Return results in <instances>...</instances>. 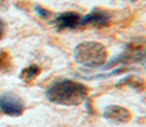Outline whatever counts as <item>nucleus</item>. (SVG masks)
I'll use <instances>...</instances> for the list:
<instances>
[{
	"mask_svg": "<svg viewBox=\"0 0 146 127\" xmlns=\"http://www.w3.org/2000/svg\"><path fill=\"white\" fill-rule=\"evenodd\" d=\"M48 100L60 106H76L88 97V88L81 83L62 80L53 85L46 93Z\"/></svg>",
	"mask_w": 146,
	"mask_h": 127,
	"instance_id": "nucleus-1",
	"label": "nucleus"
},
{
	"mask_svg": "<svg viewBox=\"0 0 146 127\" xmlns=\"http://www.w3.org/2000/svg\"><path fill=\"white\" fill-rule=\"evenodd\" d=\"M76 61L88 66H98L106 60L107 52L104 47L95 42H84L75 51Z\"/></svg>",
	"mask_w": 146,
	"mask_h": 127,
	"instance_id": "nucleus-2",
	"label": "nucleus"
},
{
	"mask_svg": "<svg viewBox=\"0 0 146 127\" xmlns=\"http://www.w3.org/2000/svg\"><path fill=\"white\" fill-rule=\"evenodd\" d=\"M0 111L8 116H21L24 112V103L18 95L5 93L0 95Z\"/></svg>",
	"mask_w": 146,
	"mask_h": 127,
	"instance_id": "nucleus-3",
	"label": "nucleus"
},
{
	"mask_svg": "<svg viewBox=\"0 0 146 127\" xmlns=\"http://www.w3.org/2000/svg\"><path fill=\"white\" fill-rule=\"evenodd\" d=\"M103 116H104L106 120L111 121L113 123H117V125L127 123L132 117L130 111H127L126 108L119 106H109L108 108H106Z\"/></svg>",
	"mask_w": 146,
	"mask_h": 127,
	"instance_id": "nucleus-4",
	"label": "nucleus"
},
{
	"mask_svg": "<svg viewBox=\"0 0 146 127\" xmlns=\"http://www.w3.org/2000/svg\"><path fill=\"white\" fill-rule=\"evenodd\" d=\"M80 19L81 17L76 13H64L57 17L56 24L58 29H74L78 25H80Z\"/></svg>",
	"mask_w": 146,
	"mask_h": 127,
	"instance_id": "nucleus-5",
	"label": "nucleus"
},
{
	"mask_svg": "<svg viewBox=\"0 0 146 127\" xmlns=\"http://www.w3.org/2000/svg\"><path fill=\"white\" fill-rule=\"evenodd\" d=\"M107 22H108V17H107L104 13L93 12L80 19V25H86V24L102 25V24H107Z\"/></svg>",
	"mask_w": 146,
	"mask_h": 127,
	"instance_id": "nucleus-6",
	"label": "nucleus"
},
{
	"mask_svg": "<svg viewBox=\"0 0 146 127\" xmlns=\"http://www.w3.org/2000/svg\"><path fill=\"white\" fill-rule=\"evenodd\" d=\"M13 63L12 57L8 52L5 51H0V71L1 72H9L12 70Z\"/></svg>",
	"mask_w": 146,
	"mask_h": 127,
	"instance_id": "nucleus-7",
	"label": "nucleus"
},
{
	"mask_svg": "<svg viewBox=\"0 0 146 127\" xmlns=\"http://www.w3.org/2000/svg\"><path fill=\"white\" fill-rule=\"evenodd\" d=\"M38 74H40V67L38 66H29V67H27V69H24L23 71H22L21 78L26 81H31L35 78H37Z\"/></svg>",
	"mask_w": 146,
	"mask_h": 127,
	"instance_id": "nucleus-8",
	"label": "nucleus"
},
{
	"mask_svg": "<svg viewBox=\"0 0 146 127\" xmlns=\"http://www.w3.org/2000/svg\"><path fill=\"white\" fill-rule=\"evenodd\" d=\"M36 10H37L38 14H40V15H42V17H46V15H47V13H48V12H46L44 9H42L41 7H37V8H36Z\"/></svg>",
	"mask_w": 146,
	"mask_h": 127,
	"instance_id": "nucleus-9",
	"label": "nucleus"
},
{
	"mask_svg": "<svg viewBox=\"0 0 146 127\" xmlns=\"http://www.w3.org/2000/svg\"><path fill=\"white\" fill-rule=\"evenodd\" d=\"M7 8H8L7 3H5L4 0H0V12H4V10H7Z\"/></svg>",
	"mask_w": 146,
	"mask_h": 127,
	"instance_id": "nucleus-10",
	"label": "nucleus"
},
{
	"mask_svg": "<svg viewBox=\"0 0 146 127\" xmlns=\"http://www.w3.org/2000/svg\"><path fill=\"white\" fill-rule=\"evenodd\" d=\"M3 35H4V23L0 21V39H1Z\"/></svg>",
	"mask_w": 146,
	"mask_h": 127,
	"instance_id": "nucleus-11",
	"label": "nucleus"
}]
</instances>
